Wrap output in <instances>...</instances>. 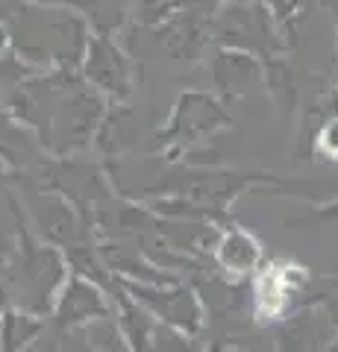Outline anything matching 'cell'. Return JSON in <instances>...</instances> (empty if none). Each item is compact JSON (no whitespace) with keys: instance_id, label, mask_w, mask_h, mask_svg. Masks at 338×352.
<instances>
[{"instance_id":"3","label":"cell","mask_w":338,"mask_h":352,"mask_svg":"<svg viewBox=\"0 0 338 352\" xmlns=\"http://www.w3.org/2000/svg\"><path fill=\"white\" fill-rule=\"evenodd\" d=\"M318 147H321L330 159H338V118L332 120L330 126H324L321 138H318Z\"/></svg>"},{"instance_id":"1","label":"cell","mask_w":338,"mask_h":352,"mask_svg":"<svg viewBox=\"0 0 338 352\" xmlns=\"http://www.w3.org/2000/svg\"><path fill=\"white\" fill-rule=\"evenodd\" d=\"M306 279V270L297 264H268L256 276V311L262 320H274L286 311L291 291Z\"/></svg>"},{"instance_id":"2","label":"cell","mask_w":338,"mask_h":352,"mask_svg":"<svg viewBox=\"0 0 338 352\" xmlns=\"http://www.w3.org/2000/svg\"><path fill=\"white\" fill-rule=\"evenodd\" d=\"M218 258H221L226 270L247 273V270H253L259 261V241L253 235H247L244 229H233L230 235H224Z\"/></svg>"}]
</instances>
